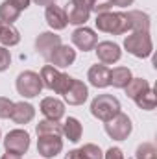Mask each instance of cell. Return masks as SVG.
<instances>
[{
	"mask_svg": "<svg viewBox=\"0 0 157 159\" xmlns=\"http://www.w3.org/2000/svg\"><path fill=\"white\" fill-rule=\"evenodd\" d=\"M0 24H2V22H0Z\"/></svg>",
	"mask_w": 157,
	"mask_h": 159,
	"instance_id": "obj_39",
	"label": "cell"
},
{
	"mask_svg": "<svg viewBox=\"0 0 157 159\" xmlns=\"http://www.w3.org/2000/svg\"><path fill=\"white\" fill-rule=\"evenodd\" d=\"M124 89H126V94H128L131 100H137L141 94H144V93L150 89V83L142 78H131V81H129Z\"/></svg>",
	"mask_w": 157,
	"mask_h": 159,
	"instance_id": "obj_22",
	"label": "cell"
},
{
	"mask_svg": "<svg viewBox=\"0 0 157 159\" xmlns=\"http://www.w3.org/2000/svg\"><path fill=\"white\" fill-rule=\"evenodd\" d=\"M111 6H113L111 0H92V7H91V11H94L96 15H98V13H105V11L111 9Z\"/></svg>",
	"mask_w": 157,
	"mask_h": 159,
	"instance_id": "obj_30",
	"label": "cell"
},
{
	"mask_svg": "<svg viewBox=\"0 0 157 159\" xmlns=\"http://www.w3.org/2000/svg\"><path fill=\"white\" fill-rule=\"evenodd\" d=\"M41 81H43V87H48V89H52L54 93L63 94V93L69 89L72 78L67 76V74H63V72H59V70H57L56 67H52V65H44L43 70H41Z\"/></svg>",
	"mask_w": 157,
	"mask_h": 159,
	"instance_id": "obj_4",
	"label": "cell"
},
{
	"mask_svg": "<svg viewBox=\"0 0 157 159\" xmlns=\"http://www.w3.org/2000/svg\"><path fill=\"white\" fill-rule=\"evenodd\" d=\"M94 22L100 32L113 34V35H122L129 30V20L126 13H113V11L98 13Z\"/></svg>",
	"mask_w": 157,
	"mask_h": 159,
	"instance_id": "obj_1",
	"label": "cell"
},
{
	"mask_svg": "<svg viewBox=\"0 0 157 159\" xmlns=\"http://www.w3.org/2000/svg\"><path fill=\"white\" fill-rule=\"evenodd\" d=\"M131 129H133V124H131L129 117L124 115V113H117L113 119H109L105 122V131H107V135H109L111 139H115V141H124V139H128V135L131 133Z\"/></svg>",
	"mask_w": 157,
	"mask_h": 159,
	"instance_id": "obj_6",
	"label": "cell"
},
{
	"mask_svg": "<svg viewBox=\"0 0 157 159\" xmlns=\"http://www.w3.org/2000/svg\"><path fill=\"white\" fill-rule=\"evenodd\" d=\"M63 126V135L70 141V143H78L79 139H81V124H79L78 119H74V117H69V119L65 120V124H61Z\"/></svg>",
	"mask_w": 157,
	"mask_h": 159,
	"instance_id": "obj_21",
	"label": "cell"
},
{
	"mask_svg": "<svg viewBox=\"0 0 157 159\" xmlns=\"http://www.w3.org/2000/svg\"><path fill=\"white\" fill-rule=\"evenodd\" d=\"M135 157L137 159H157V150L152 143H142L137 152H135Z\"/></svg>",
	"mask_w": 157,
	"mask_h": 159,
	"instance_id": "obj_27",
	"label": "cell"
},
{
	"mask_svg": "<svg viewBox=\"0 0 157 159\" xmlns=\"http://www.w3.org/2000/svg\"><path fill=\"white\" fill-rule=\"evenodd\" d=\"M131 70L128 67H117L113 70H109V85L117 87V89H124L129 81H131Z\"/></svg>",
	"mask_w": 157,
	"mask_h": 159,
	"instance_id": "obj_20",
	"label": "cell"
},
{
	"mask_svg": "<svg viewBox=\"0 0 157 159\" xmlns=\"http://www.w3.org/2000/svg\"><path fill=\"white\" fill-rule=\"evenodd\" d=\"M115 6H120V7H126V6H131L133 0H111Z\"/></svg>",
	"mask_w": 157,
	"mask_h": 159,
	"instance_id": "obj_35",
	"label": "cell"
},
{
	"mask_svg": "<svg viewBox=\"0 0 157 159\" xmlns=\"http://www.w3.org/2000/svg\"><path fill=\"white\" fill-rule=\"evenodd\" d=\"M20 35H19V30L13 28V24H0V43L4 46H15L19 44Z\"/></svg>",
	"mask_w": 157,
	"mask_h": 159,
	"instance_id": "obj_23",
	"label": "cell"
},
{
	"mask_svg": "<svg viewBox=\"0 0 157 159\" xmlns=\"http://www.w3.org/2000/svg\"><path fill=\"white\" fill-rule=\"evenodd\" d=\"M87 96H89L87 85H85L83 81L74 80V78H72V81H70L69 89L63 93L65 102H67V104H70V106H81V104L87 100Z\"/></svg>",
	"mask_w": 157,
	"mask_h": 159,
	"instance_id": "obj_10",
	"label": "cell"
},
{
	"mask_svg": "<svg viewBox=\"0 0 157 159\" xmlns=\"http://www.w3.org/2000/svg\"><path fill=\"white\" fill-rule=\"evenodd\" d=\"M4 148H6V152L17 154V156L26 154L28 148H30V135H28V131H24V129L9 131L6 135V139H4Z\"/></svg>",
	"mask_w": 157,
	"mask_h": 159,
	"instance_id": "obj_7",
	"label": "cell"
},
{
	"mask_svg": "<svg viewBox=\"0 0 157 159\" xmlns=\"http://www.w3.org/2000/svg\"><path fill=\"white\" fill-rule=\"evenodd\" d=\"M19 15H20V11L9 0H6V2L0 4V22L2 24H13L19 19Z\"/></svg>",
	"mask_w": 157,
	"mask_h": 159,
	"instance_id": "obj_24",
	"label": "cell"
},
{
	"mask_svg": "<svg viewBox=\"0 0 157 159\" xmlns=\"http://www.w3.org/2000/svg\"><path fill=\"white\" fill-rule=\"evenodd\" d=\"M34 2H35L37 6H46V7L52 6V4H56V0H34Z\"/></svg>",
	"mask_w": 157,
	"mask_h": 159,
	"instance_id": "obj_36",
	"label": "cell"
},
{
	"mask_svg": "<svg viewBox=\"0 0 157 159\" xmlns=\"http://www.w3.org/2000/svg\"><path fill=\"white\" fill-rule=\"evenodd\" d=\"M65 159H83V156H81L79 150H70V152L65 156Z\"/></svg>",
	"mask_w": 157,
	"mask_h": 159,
	"instance_id": "obj_34",
	"label": "cell"
},
{
	"mask_svg": "<svg viewBox=\"0 0 157 159\" xmlns=\"http://www.w3.org/2000/svg\"><path fill=\"white\" fill-rule=\"evenodd\" d=\"M37 135H61L63 133V126L59 124V120H41L35 128Z\"/></svg>",
	"mask_w": 157,
	"mask_h": 159,
	"instance_id": "obj_25",
	"label": "cell"
},
{
	"mask_svg": "<svg viewBox=\"0 0 157 159\" xmlns=\"http://www.w3.org/2000/svg\"><path fill=\"white\" fill-rule=\"evenodd\" d=\"M87 80L91 81V85H94L96 89H104L109 85V69L105 65H92L89 69Z\"/></svg>",
	"mask_w": 157,
	"mask_h": 159,
	"instance_id": "obj_18",
	"label": "cell"
},
{
	"mask_svg": "<svg viewBox=\"0 0 157 159\" xmlns=\"http://www.w3.org/2000/svg\"><path fill=\"white\" fill-rule=\"evenodd\" d=\"M61 150H63L61 135H39V141H37V152H39L43 157L52 159V157H56Z\"/></svg>",
	"mask_w": 157,
	"mask_h": 159,
	"instance_id": "obj_8",
	"label": "cell"
},
{
	"mask_svg": "<svg viewBox=\"0 0 157 159\" xmlns=\"http://www.w3.org/2000/svg\"><path fill=\"white\" fill-rule=\"evenodd\" d=\"M155 93L152 91V87L144 93V94H141L137 100H135V104L141 107V109H144V111H152V109H155Z\"/></svg>",
	"mask_w": 157,
	"mask_h": 159,
	"instance_id": "obj_26",
	"label": "cell"
},
{
	"mask_svg": "<svg viewBox=\"0 0 157 159\" xmlns=\"http://www.w3.org/2000/svg\"><path fill=\"white\" fill-rule=\"evenodd\" d=\"M76 2H79V4H83V6H85V7H89V9L92 7V0H76Z\"/></svg>",
	"mask_w": 157,
	"mask_h": 159,
	"instance_id": "obj_38",
	"label": "cell"
},
{
	"mask_svg": "<svg viewBox=\"0 0 157 159\" xmlns=\"http://www.w3.org/2000/svg\"><path fill=\"white\" fill-rule=\"evenodd\" d=\"M65 15H67V22H69V24H85V22L89 20L91 9L85 7L83 4L76 2V0H70V2L67 4Z\"/></svg>",
	"mask_w": 157,
	"mask_h": 159,
	"instance_id": "obj_14",
	"label": "cell"
},
{
	"mask_svg": "<svg viewBox=\"0 0 157 159\" xmlns=\"http://www.w3.org/2000/svg\"><path fill=\"white\" fill-rule=\"evenodd\" d=\"M72 43L78 46L79 50L89 52V50H92V48L96 46L98 37H96V34H94L91 28L81 26V28H78V30H74V32H72Z\"/></svg>",
	"mask_w": 157,
	"mask_h": 159,
	"instance_id": "obj_13",
	"label": "cell"
},
{
	"mask_svg": "<svg viewBox=\"0 0 157 159\" xmlns=\"http://www.w3.org/2000/svg\"><path fill=\"white\" fill-rule=\"evenodd\" d=\"M9 2H11L19 11H22V9H26V7L30 6V2H32V0H9Z\"/></svg>",
	"mask_w": 157,
	"mask_h": 159,
	"instance_id": "obj_33",
	"label": "cell"
},
{
	"mask_svg": "<svg viewBox=\"0 0 157 159\" xmlns=\"http://www.w3.org/2000/svg\"><path fill=\"white\" fill-rule=\"evenodd\" d=\"M11 63V56H9V50H6L4 46H0V72H4Z\"/></svg>",
	"mask_w": 157,
	"mask_h": 159,
	"instance_id": "obj_31",
	"label": "cell"
},
{
	"mask_svg": "<svg viewBox=\"0 0 157 159\" xmlns=\"http://www.w3.org/2000/svg\"><path fill=\"white\" fill-rule=\"evenodd\" d=\"M48 61L52 63V67H59V69L70 67V65L76 61V50H72L69 44H59V46L52 52V56H50Z\"/></svg>",
	"mask_w": 157,
	"mask_h": 159,
	"instance_id": "obj_12",
	"label": "cell"
},
{
	"mask_svg": "<svg viewBox=\"0 0 157 159\" xmlns=\"http://www.w3.org/2000/svg\"><path fill=\"white\" fill-rule=\"evenodd\" d=\"M41 111L46 119L50 120H59L63 115H65V104L57 98H43L41 102Z\"/></svg>",
	"mask_w": 157,
	"mask_h": 159,
	"instance_id": "obj_15",
	"label": "cell"
},
{
	"mask_svg": "<svg viewBox=\"0 0 157 159\" xmlns=\"http://www.w3.org/2000/svg\"><path fill=\"white\" fill-rule=\"evenodd\" d=\"M91 113L92 117H96L98 120L107 122L109 119H113L117 113H120V102L113 94H98L92 104H91Z\"/></svg>",
	"mask_w": 157,
	"mask_h": 159,
	"instance_id": "obj_3",
	"label": "cell"
},
{
	"mask_svg": "<svg viewBox=\"0 0 157 159\" xmlns=\"http://www.w3.org/2000/svg\"><path fill=\"white\" fill-rule=\"evenodd\" d=\"M13 106L15 102H11L6 96H0V119H9L13 113Z\"/></svg>",
	"mask_w": 157,
	"mask_h": 159,
	"instance_id": "obj_29",
	"label": "cell"
},
{
	"mask_svg": "<svg viewBox=\"0 0 157 159\" xmlns=\"http://www.w3.org/2000/svg\"><path fill=\"white\" fill-rule=\"evenodd\" d=\"M44 17H46V22H48V26H50L52 30H63V28H67V24H69V22H67L65 9H61V7L56 6V4H52V6L46 7Z\"/></svg>",
	"mask_w": 157,
	"mask_h": 159,
	"instance_id": "obj_16",
	"label": "cell"
},
{
	"mask_svg": "<svg viewBox=\"0 0 157 159\" xmlns=\"http://www.w3.org/2000/svg\"><path fill=\"white\" fill-rule=\"evenodd\" d=\"M41 89H43V81H41V76L37 72L24 70L17 76V91L20 96L34 98V96L41 94Z\"/></svg>",
	"mask_w": 157,
	"mask_h": 159,
	"instance_id": "obj_5",
	"label": "cell"
},
{
	"mask_svg": "<svg viewBox=\"0 0 157 159\" xmlns=\"http://www.w3.org/2000/svg\"><path fill=\"white\" fill-rule=\"evenodd\" d=\"M126 15H128V20H129V30L150 34V17L146 13L133 9V11H128Z\"/></svg>",
	"mask_w": 157,
	"mask_h": 159,
	"instance_id": "obj_19",
	"label": "cell"
},
{
	"mask_svg": "<svg viewBox=\"0 0 157 159\" xmlns=\"http://www.w3.org/2000/svg\"><path fill=\"white\" fill-rule=\"evenodd\" d=\"M59 44H61V37H59V35H56V34H52V32H44V34H41L39 37L35 39V50L48 61L50 56H52V52H54Z\"/></svg>",
	"mask_w": 157,
	"mask_h": 159,
	"instance_id": "obj_11",
	"label": "cell"
},
{
	"mask_svg": "<svg viewBox=\"0 0 157 159\" xmlns=\"http://www.w3.org/2000/svg\"><path fill=\"white\" fill-rule=\"evenodd\" d=\"M105 159H124V154L120 148H109L105 152Z\"/></svg>",
	"mask_w": 157,
	"mask_h": 159,
	"instance_id": "obj_32",
	"label": "cell"
},
{
	"mask_svg": "<svg viewBox=\"0 0 157 159\" xmlns=\"http://www.w3.org/2000/svg\"><path fill=\"white\" fill-rule=\"evenodd\" d=\"M34 117H35V109H34L32 104H28V102H17L13 106V113H11L9 119L13 120L15 124H28V122L34 120Z\"/></svg>",
	"mask_w": 157,
	"mask_h": 159,
	"instance_id": "obj_17",
	"label": "cell"
},
{
	"mask_svg": "<svg viewBox=\"0 0 157 159\" xmlns=\"http://www.w3.org/2000/svg\"><path fill=\"white\" fill-rule=\"evenodd\" d=\"M79 152H81L83 159H104L102 150H100L96 144H83V146L79 148Z\"/></svg>",
	"mask_w": 157,
	"mask_h": 159,
	"instance_id": "obj_28",
	"label": "cell"
},
{
	"mask_svg": "<svg viewBox=\"0 0 157 159\" xmlns=\"http://www.w3.org/2000/svg\"><path fill=\"white\" fill-rule=\"evenodd\" d=\"M2 159H22L20 156H17V154H11V152H6L4 156H2Z\"/></svg>",
	"mask_w": 157,
	"mask_h": 159,
	"instance_id": "obj_37",
	"label": "cell"
},
{
	"mask_svg": "<svg viewBox=\"0 0 157 159\" xmlns=\"http://www.w3.org/2000/svg\"><path fill=\"white\" fill-rule=\"evenodd\" d=\"M96 56L98 59L102 61V65H113L117 63L122 56V50L117 43H111V41H102V43H96Z\"/></svg>",
	"mask_w": 157,
	"mask_h": 159,
	"instance_id": "obj_9",
	"label": "cell"
},
{
	"mask_svg": "<svg viewBox=\"0 0 157 159\" xmlns=\"http://www.w3.org/2000/svg\"><path fill=\"white\" fill-rule=\"evenodd\" d=\"M124 48L135 56V57H150L152 52H154V43H152V37L150 34L146 32H133L131 35H128L126 41H124Z\"/></svg>",
	"mask_w": 157,
	"mask_h": 159,
	"instance_id": "obj_2",
	"label": "cell"
}]
</instances>
